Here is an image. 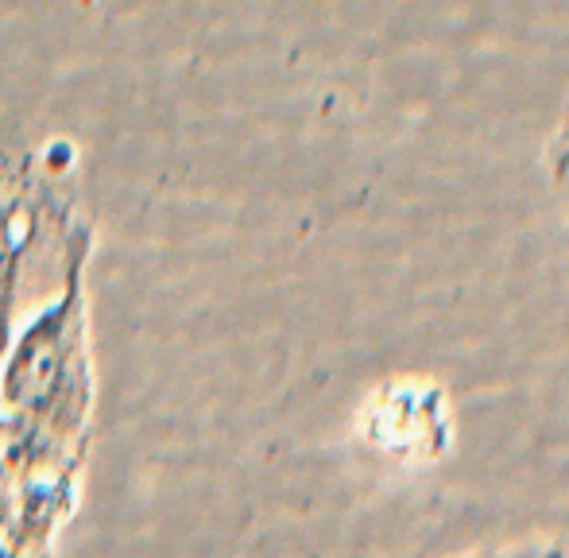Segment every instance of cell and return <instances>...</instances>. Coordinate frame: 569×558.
<instances>
[{
    "instance_id": "obj_5",
    "label": "cell",
    "mask_w": 569,
    "mask_h": 558,
    "mask_svg": "<svg viewBox=\"0 0 569 558\" xmlns=\"http://www.w3.org/2000/svg\"><path fill=\"white\" fill-rule=\"evenodd\" d=\"M0 558H16V555H12V551H8V547H4V544H0Z\"/></svg>"
},
{
    "instance_id": "obj_1",
    "label": "cell",
    "mask_w": 569,
    "mask_h": 558,
    "mask_svg": "<svg viewBox=\"0 0 569 558\" xmlns=\"http://www.w3.org/2000/svg\"><path fill=\"white\" fill-rule=\"evenodd\" d=\"M86 268H70L62 287L20 318L0 353V422L74 466L90 446L98 377L90 353Z\"/></svg>"
},
{
    "instance_id": "obj_2",
    "label": "cell",
    "mask_w": 569,
    "mask_h": 558,
    "mask_svg": "<svg viewBox=\"0 0 569 558\" xmlns=\"http://www.w3.org/2000/svg\"><path fill=\"white\" fill-rule=\"evenodd\" d=\"M93 252V221L78 210V167L59 151L0 143V353L28 310L51 299Z\"/></svg>"
},
{
    "instance_id": "obj_4",
    "label": "cell",
    "mask_w": 569,
    "mask_h": 558,
    "mask_svg": "<svg viewBox=\"0 0 569 558\" xmlns=\"http://www.w3.org/2000/svg\"><path fill=\"white\" fill-rule=\"evenodd\" d=\"M461 558H566V555L550 544H519V547H492V551H477Z\"/></svg>"
},
{
    "instance_id": "obj_3",
    "label": "cell",
    "mask_w": 569,
    "mask_h": 558,
    "mask_svg": "<svg viewBox=\"0 0 569 558\" xmlns=\"http://www.w3.org/2000/svg\"><path fill=\"white\" fill-rule=\"evenodd\" d=\"M547 171H550V182L555 190L562 195V202L569 206V98L558 113V124L547 140Z\"/></svg>"
}]
</instances>
